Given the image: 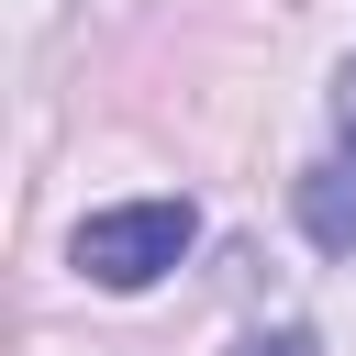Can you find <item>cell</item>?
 <instances>
[{"mask_svg":"<svg viewBox=\"0 0 356 356\" xmlns=\"http://www.w3.org/2000/svg\"><path fill=\"white\" fill-rule=\"evenodd\" d=\"M189 245H200V211L189 200H111V211H89L67 234V267L89 289H156Z\"/></svg>","mask_w":356,"mask_h":356,"instance_id":"6da1fadb","label":"cell"},{"mask_svg":"<svg viewBox=\"0 0 356 356\" xmlns=\"http://www.w3.org/2000/svg\"><path fill=\"white\" fill-rule=\"evenodd\" d=\"M300 234L323 245V256H356V145H334L323 167H300Z\"/></svg>","mask_w":356,"mask_h":356,"instance_id":"7a4b0ae2","label":"cell"},{"mask_svg":"<svg viewBox=\"0 0 356 356\" xmlns=\"http://www.w3.org/2000/svg\"><path fill=\"white\" fill-rule=\"evenodd\" d=\"M245 356H312V334H300V323H278V334H256Z\"/></svg>","mask_w":356,"mask_h":356,"instance_id":"3957f363","label":"cell"},{"mask_svg":"<svg viewBox=\"0 0 356 356\" xmlns=\"http://www.w3.org/2000/svg\"><path fill=\"white\" fill-rule=\"evenodd\" d=\"M334 134L356 145V56H345V78H334Z\"/></svg>","mask_w":356,"mask_h":356,"instance_id":"277c9868","label":"cell"}]
</instances>
